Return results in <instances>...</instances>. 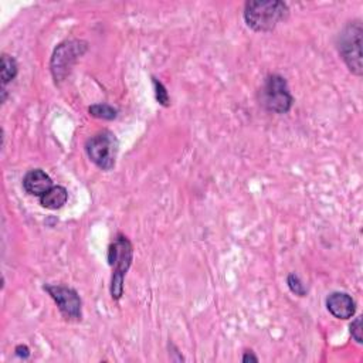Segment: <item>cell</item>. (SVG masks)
<instances>
[{
  "instance_id": "cell-1",
  "label": "cell",
  "mask_w": 363,
  "mask_h": 363,
  "mask_svg": "<svg viewBox=\"0 0 363 363\" xmlns=\"http://www.w3.org/2000/svg\"><path fill=\"white\" fill-rule=\"evenodd\" d=\"M288 4L281 0H250L244 4V20L258 33L272 31L288 17Z\"/></svg>"
},
{
  "instance_id": "cell-2",
  "label": "cell",
  "mask_w": 363,
  "mask_h": 363,
  "mask_svg": "<svg viewBox=\"0 0 363 363\" xmlns=\"http://www.w3.org/2000/svg\"><path fill=\"white\" fill-rule=\"evenodd\" d=\"M133 247L126 235L118 234L108 247V262L113 268L111 278V296L112 299H121L123 294L125 275L132 264Z\"/></svg>"
},
{
  "instance_id": "cell-3",
  "label": "cell",
  "mask_w": 363,
  "mask_h": 363,
  "mask_svg": "<svg viewBox=\"0 0 363 363\" xmlns=\"http://www.w3.org/2000/svg\"><path fill=\"white\" fill-rule=\"evenodd\" d=\"M362 21H349L337 35V51L352 74L362 75Z\"/></svg>"
},
{
  "instance_id": "cell-4",
  "label": "cell",
  "mask_w": 363,
  "mask_h": 363,
  "mask_svg": "<svg viewBox=\"0 0 363 363\" xmlns=\"http://www.w3.org/2000/svg\"><path fill=\"white\" fill-rule=\"evenodd\" d=\"M258 99L268 112L274 113H286L294 104V96L289 92L286 79L278 74H271L264 79Z\"/></svg>"
},
{
  "instance_id": "cell-5",
  "label": "cell",
  "mask_w": 363,
  "mask_h": 363,
  "mask_svg": "<svg viewBox=\"0 0 363 363\" xmlns=\"http://www.w3.org/2000/svg\"><path fill=\"white\" fill-rule=\"evenodd\" d=\"M118 139L111 130H99L85 142V152L89 160L101 170H111L115 167L118 155Z\"/></svg>"
},
{
  "instance_id": "cell-6",
  "label": "cell",
  "mask_w": 363,
  "mask_h": 363,
  "mask_svg": "<svg viewBox=\"0 0 363 363\" xmlns=\"http://www.w3.org/2000/svg\"><path fill=\"white\" fill-rule=\"evenodd\" d=\"M86 51V43L81 40H67L57 45L50 61V69L55 82H61L69 74L72 65Z\"/></svg>"
},
{
  "instance_id": "cell-7",
  "label": "cell",
  "mask_w": 363,
  "mask_h": 363,
  "mask_svg": "<svg viewBox=\"0 0 363 363\" xmlns=\"http://www.w3.org/2000/svg\"><path fill=\"white\" fill-rule=\"evenodd\" d=\"M44 291L55 301L60 312L67 319H81L82 316V302L78 292L74 288L65 285H44Z\"/></svg>"
},
{
  "instance_id": "cell-8",
  "label": "cell",
  "mask_w": 363,
  "mask_h": 363,
  "mask_svg": "<svg viewBox=\"0 0 363 363\" xmlns=\"http://www.w3.org/2000/svg\"><path fill=\"white\" fill-rule=\"evenodd\" d=\"M328 311L337 319H349L356 312V302L346 292H332L326 298Z\"/></svg>"
},
{
  "instance_id": "cell-9",
  "label": "cell",
  "mask_w": 363,
  "mask_h": 363,
  "mask_svg": "<svg viewBox=\"0 0 363 363\" xmlns=\"http://www.w3.org/2000/svg\"><path fill=\"white\" fill-rule=\"evenodd\" d=\"M23 187L28 194L41 197L52 187V180L44 170L31 169L23 177Z\"/></svg>"
},
{
  "instance_id": "cell-10",
  "label": "cell",
  "mask_w": 363,
  "mask_h": 363,
  "mask_svg": "<svg viewBox=\"0 0 363 363\" xmlns=\"http://www.w3.org/2000/svg\"><path fill=\"white\" fill-rule=\"evenodd\" d=\"M40 199V204L50 210L61 208L68 200V191L62 186H52L47 193H44Z\"/></svg>"
},
{
  "instance_id": "cell-11",
  "label": "cell",
  "mask_w": 363,
  "mask_h": 363,
  "mask_svg": "<svg viewBox=\"0 0 363 363\" xmlns=\"http://www.w3.org/2000/svg\"><path fill=\"white\" fill-rule=\"evenodd\" d=\"M17 62L11 55L3 54L1 55V82L3 85L9 84L10 81H13L17 75Z\"/></svg>"
},
{
  "instance_id": "cell-12",
  "label": "cell",
  "mask_w": 363,
  "mask_h": 363,
  "mask_svg": "<svg viewBox=\"0 0 363 363\" xmlns=\"http://www.w3.org/2000/svg\"><path fill=\"white\" fill-rule=\"evenodd\" d=\"M88 112L89 115L95 116V118H99V119H106V121H112L116 118L118 115V111L108 105V104H95V105H91L88 108Z\"/></svg>"
},
{
  "instance_id": "cell-13",
  "label": "cell",
  "mask_w": 363,
  "mask_h": 363,
  "mask_svg": "<svg viewBox=\"0 0 363 363\" xmlns=\"http://www.w3.org/2000/svg\"><path fill=\"white\" fill-rule=\"evenodd\" d=\"M286 284H288V288L291 289V292L298 296H305L308 292L305 285L302 284V281L299 279V277L296 274H289L286 277Z\"/></svg>"
},
{
  "instance_id": "cell-14",
  "label": "cell",
  "mask_w": 363,
  "mask_h": 363,
  "mask_svg": "<svg viewBox=\"0 0 363 363\" xmlns=\"http://www.w3.org/2000/svg\"><path fill=\"white\" fill-rule=\"evenodd\" d=\"M153 81V86H155V95H156V101L163 105V106H169L170 105V98H169V92L164 88V85L157 81L156 78H152Z\"/></svg>"
},
{
  "instance_id": "cell-15",
  "label": "cell",
  "mask_w": 363,
  "mask_h": 363,
  "mask_svg": "<svg viewBox=\"0 0 363 363\" xmlns=\"http://www.w3.org/2000/svg\"><path fill=\"white\" fill-rule=\"evenodd\" d=\"M350 333H352V337L357 342V343H362V318L357 316L352 320L350 323Z\"/></svg>"
},
{
  "instance_id": "cell-16",
  "label": "cell",
  "mask_w": 363,
  "mask_h": 363,
  "mask_svg": "<svg viewBox=\"0 0 363 363\" xmlns=\"http://www.w3.org/2000/svg\"><path fill=\"white\" fill-rule=\"evenodd\" d=\"M16 354L23 359H27L30 356V349L26 345H18L16 346Z\"/></svg>"
},
{
  "instance_id": "cell-17",
  "label": "cell",
  "mask_w": 363,
  "mask_h": 363,
  "mask_svg": "<svg viewBox=\"0 0 363 363\" xmlns=\"http://www.w3.org/2000/svg\"><path fill=\"white\" fill-rule=\"evenodd\" d=\"M242 362L247 363V362H258V357L251 352V350H247L242 356Z\"/></svg>"
}]
</instances>
